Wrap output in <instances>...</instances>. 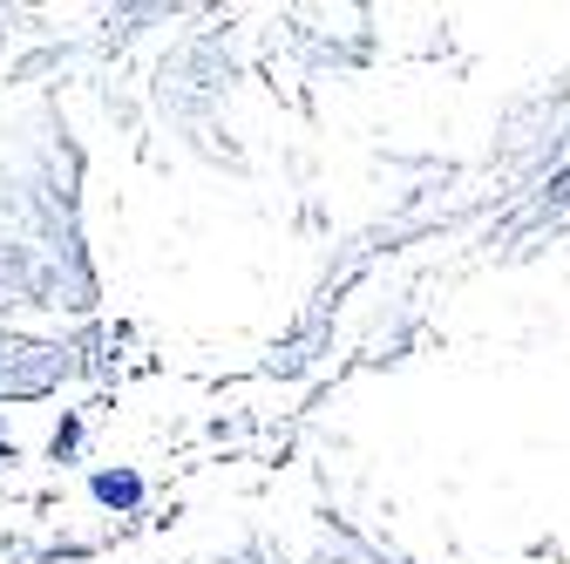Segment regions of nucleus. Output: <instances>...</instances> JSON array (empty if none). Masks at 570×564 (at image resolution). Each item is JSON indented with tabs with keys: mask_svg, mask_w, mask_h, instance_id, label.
Returning <instances> with one entry per match:
<instances>
[{
	"mask_svg": "<svg viewBox=\"0 0 570 564\" xmlns=\"http://www.w3.org/2000/svg\"><path fill=\"white\" fill-rule=\"evenodd\" d=\"M96 497H102V504H122V510H129V504L142 497V483H136L129 469H102V476H96Z\"/></svg>",
	"mask_w": 570,
	"mask_h": 564,
	"instance_id": "1",
	"label": "nucleus"
}]
</instances>
